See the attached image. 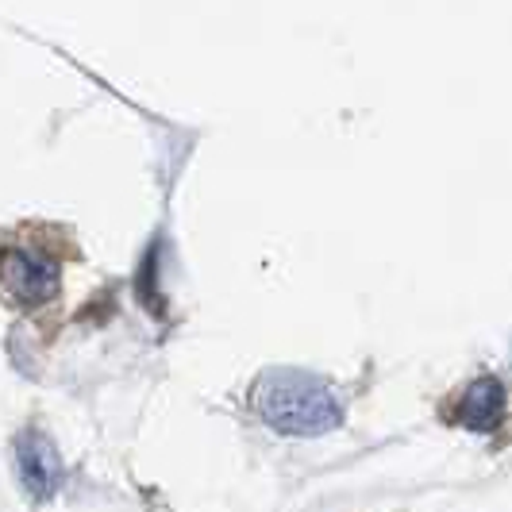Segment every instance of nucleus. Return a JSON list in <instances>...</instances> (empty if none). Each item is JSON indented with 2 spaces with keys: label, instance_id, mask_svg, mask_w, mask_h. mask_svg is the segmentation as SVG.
<instances>
[{
  "label": "nucleus",
  "instance_id": "f257e3e1",
  "mask_svg": "<svg viewBox=\"0 0 512 512\" xmlns=\"http://www.w3.org/2000/svg\"><path fill=\"white\" fill-rule=\"evenodd\" d=\"M255 412L282 436H328L343 424L335 389L305 370H266L255 385Z\"/></svg>",
  "mask_w": 512,
  "mask_h": 512
},
{
  "label": "nucleus",
  "instance_id": "f03ea898",
  "mask_svg": "<svg viewBox=\"0 0 512 512\" xmlns=\"http://www.w3.org/2000/svg\"><path fill=\"white\" fill-rule=\"evenodd\" d=\"M16 470H20L27 497H35V501H47L62 482V459H58L51 439L35 428H27L24 436L16 439Z\"/></svg>",
  "mask_w": 512,
  "mask_h": 512
},
{
  "label": "nucleus",
  "instance_id": "7ed1b4c3",
  "mask_svg": "<svg viewBox=\"0 0 512 512\" xmlns=\"http://www.w3.org/2000/svg\"><path fill=\"white\" fill-rule=\"evenodd\" d=\"M8 289L20 305H43L58 293V266L31 247H16L8 255Z\"/></svg>",
  "mask_w": 512,
  "mask_h": 512
},
{
  "label": "nucleus",
  "instance_id": "20e7f679",
  "mask_svg": "<svg viewBox=\"0 0 512 512\" xmlns=\"http://www.w3.org/2000/svg\"><path fill=\"white\" fill-rule=\"evenodd\" d=\"M501 416H505V385L497 382V378H478V382L462 393V409H459L462 428H470V432H493L501 424Z\"/></svg>",
  "mask_w": 512,
  "mask_h": 512
}]
</instances>
